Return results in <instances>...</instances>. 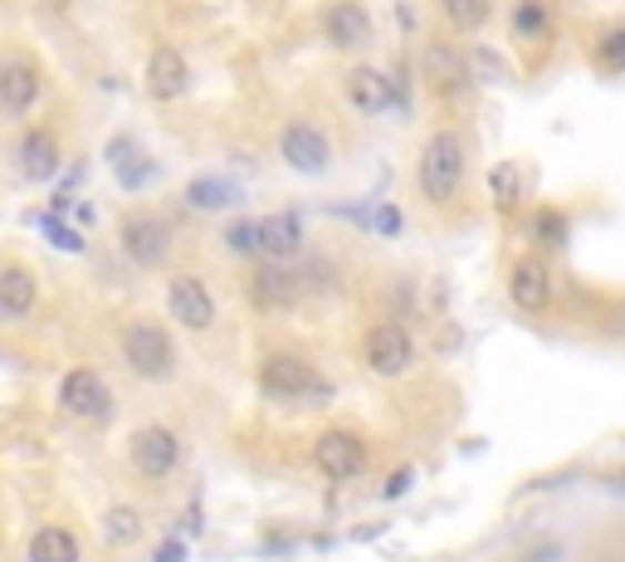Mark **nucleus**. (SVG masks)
<instances>
[{"label":"nucleus","instance_id":"obj_17","mask_svg":"<svg viewBox=\"0 0 625 562\" xmlns=\"http://www.w3.org/2000/svg\"><path fill=\"white\" fill-rule=\"evenodd\" d=\"M147 89H152V98H162V103H171V98H181L191 89V69L187 59H181V49H152V59H147Z\"/></svg>","mask_w":625,"mask_h":562},{"label":"nucleus","instance_id":"obj_31","mask_svg":"<svg viewBox=\"0 0 625 562\" xmlns=\"http://www.w3.org/2000/svg\"><path fill=\"white\" fill-rule=\"evenodd\" d=\"M596 64L606 73H625V24L602 34V44H596Z\"/></svg>","mask_w":625,"mask_h":562},{"label":"nucleus","instance_id":"obj_3","mask_svg":"<svg viewBox=\"0 0 625 562\" xmlns=\"http://www.w3.org/2000/svg\"><path fill=\"white\" fill-rule=\"evenodd\" d=\"M122 358H128V367L142 382H167L171 367H177V342H171L162 323L138 318V323L122 328Z\"/></svg>","mask_w":625,"mask_h":562},{"label":"nucleus","instance_id":"obj_13","mask_svg":"<svg viewBox=\"0 0 625 562\" xmlns=\"http://www.w3.org/2000/svg\"><path fill=\"white\" fill-rule=\"evenodd\" d=\"M323 40L333 49H362L372 40V10L362 0H333L323 10Z\"/></svg>","mask_w":625,"mask_h":562},{"label":"nucleus","instance_id":"obj_36","mask_svg":"<svg viewBox=\"0 0 625 562\" xmlns=\"http://www.w3.org/2000/svg\"><path fill=\"white\" fill-rule=\"evenodd\" d=\"M73 220H79V225H93V205H73Z\"/></svg>","mask_w":625,"mask_h":562},{"label":"nucleus","instance_id":"obj_29","mask_svg":"<svg viewBox=\"0 0 625 562\" xmlns=\"http://www.w3.org/2000/svg\"><path fill=\"white\" fill-rule=\"evenodd\" d=\"M225 244L235 254H250V260H254V254H260V220H250V215L230 220V225H225Z\"/></svg>","mask_w":625,"mask_h":562},{"label":"nucleus","instance_id":"obj_6","mask_svg":"<svg viewBox=\"0 0 625 562\" xmlns=\"http://www.w3.org/2000/svg\"><path fill=\"white\" fill-rule=\"evenodd\" d=\"M313 470L323 474V480H333V484H347V480H357V474H366V445H362V435L342 431V425L323 431V435L313 440Z\"/></svg>","mask_w":625,"mask_h":562},{"label":"nucleus","instance_id":"obj_2","mask_svg":"<svg viewBox=\"0 0 625 562\" xmlns=\"http://www.w3.org/2000/svg\"><path fill=\"white\" fill-rule=\"evenodd\" d=\"M260 391L274 401H327L333 387L317 377V367H309L293 352H269L260 362Z\"/></svg>","mask_w":625,"mask_h":562},{"label":"nucleus","instance_id":"obj_19","mask_svg":"<svg viewBox=\"0 0 625 562\" xmlns=\"http://www.w3.org/2000/svg\"><path fill=\"white\" fill-rule=\"evenodd\" d=\"M16 167L24 181H49L59 171V138L54 132H24L16 147Z\"/></svg>","mask_w":625,"mask_h":562},{"label":"nucleus","instance_id":"obj_30","mask_svg":"<svg viewBox=\"0 0 625 562\" xmlns=\"http://www.w3.org/2000/svg\"><path fill=\"white\" fill-rule=\"evenodd\" d=\"M34 220H40V230L49 235V244H59V250H69V254H83V235H79V230H69L64 215L49 211V215H34Z\"/></svg>","mask_w":625,"mask_h":562},{"label":"nucleus","instance_id":"obj_8","mask_svg":"<svg viewBox=\"0 0 625 562\" xmlns=\"http://www.w3.org/2000/svg\"><path fill=\"white\" fill-rule=\"evenodd\" d=\"M59 407L79 421H108L113 415V391L93 372V367H73V372L59 382Z\"/></svg>","mask_w":625,"mask_h":562},{"label":"nucleus","instance_id":"obj_22","mask_svg":"<svg viewBox=\"0 0 625 562\" xmlns=\"http://www.w3.org/2000/svg\"><path fill=\"white\" fill-rule=\"evenodd\" d=\"M30 562H79V538L69 529H59V523H44L30 538Z\"/></svg>","mask_w":625,"mask_h":562},{"label":"nucleus","instance_id":"obj_26","mask_svg":"<svg viewBox=\"0 0 625 562\" xmlns=\"http://www.w3.org/2000/svg\"><path fill=\"white\" fill-rule=\"evenodd\" d=\"M445 6V20L455 24L460 34H474L488 24V10H494V0H440Z\"/></svg>","mask_w":625,"mask_h":562},{"label":"nucleus","instance_id":"obj_18","mask_svg":"<svg viewBox=\"0 0 625 562\" xmlns=\"http://www.w3.org/2000/svg\"><path fill=\"white\" fill-rule=\"evenodd\" d=\"M303 244V220L299 211H279L260 220V260H293Z\"/></svg>","mask_w":625,"mask_h":562},{"label":"nucleus","instance_id":"obj_16","mask_svg":"<svg viewBox=\"0 0 625 562\" xmlns=\"http://www.w3.org/2000/svg\"><path fill=\"white\" fill-rule=\"evenodd\" d=\"M347 103L357 108L362 118H376V113H386V108H396V89H391V79L382 69H347Z\"/></svg>","mask_w":625,"mask_h":562},{"label":"nucleus","instance_id":"obj_32","mask_svg":"<svg viewBox=\"0 0 625 562\" xmlns=\"http://www.w3.org/2000/svg\"><path fill=\"white\" fill-rule=\"evenodd\" d=\"M533 235L547 240V244H562V235H567V215H562V211H547V205H543V211L533 215Z\"/></svg>","mask_w":625,"mask_h":562},{"label":"nucleus","instance_id":"obj_25","mask_svg":"<svg viewBox=\"0 0 625 562\" xmlns=\"http://www.w3.org/2000/svg\"><path fill=\"white\" fill-rule=\"evenodd\" d=\"M103 538H108V548H132L142 538V513L132 504H113L103 513Z\"/></svg>","mask_w":625,"mask_h":562},{"label":"nucleus","instance_id":"obj_23","mask_svg":"<svg viewBox=\"0 0 625 562\" xmlns=\"http://www.w3.org/2000/svg\"><path fill=\"white\" fill-rule=\"evenodd\" d=\"M488 195H494L498 215H513L518 211V201H523V171L513 162H498L494 171H488Z\"/></svg>","mask_w":625,"mask_h":562},{"label":"nucleus","instance_id":"obj_1","mask_svg":"<svg viewBox=\"0 0 625 562\" xmlns=\"http://www.w3.org/2000/svg\"><path fill=\"white\" fill-rule=\"evenodd\" d=\"M460 187H464V138L440 128L425 138L421 157H415V191L431 205H455Z\"/></svg>","mask_w":625,"mask_h":562},{"label":"nucleus","instance_id":"obj_28","mask_svg":"<svg viewBox=\"0 0 625 562\" xmlns=\"http://www.w3.org/2000/svg\"><path fill=\"white\" fill-rule=\"evenodd\" d=\"M299 284H303V293H327V289H337L333 260H323V254H309V260L299 264Z\"/></svg>","mask_w":625,"mask_h":562},{"label":"nucleus","instance_id":"obj_10","mask_svg":"<svg viewBox=\"0 0 625 562\" xmlns=\"http://www.w3.org/2000/svg\"><path fill=\"white\" fill-rule=\"evenodd\" d=\"M167 309L177 318L181 328H191V333H205V328L215 323V299L211 289H205V279L195 274H177L167 284Z\"/></svg>","mask_w":625,"mask_h":562},{"label":"nucleus","instance_id":"obj_4","mask_svg":"<svg viewBox=\"0 0 625 562\" xmlns=\"http://www.w3.org/2000/svg\"><path fill=\"white\" fill-rule=\"evenodd\" d=\"M362 358L372 367L376 377H401L411 372L415 362V338L406 323H396V318H386V323H372L362 338Z\"/></svg>","mask_w":625,"mask_h":562},{"label":"nucleus","instance_id":"obj_11","mask_svg":"<svg viewBox=\"0 0 625 562\" xmlns=\"http://www.w3.org/2000/svg\"><path fill=\"white\" fill-rule=\"evenodd\" d=\"M122 254H128L132 264H142V269L167 264V254H171V225H167V220H157V215L122 220Z\"/></svg>","mask_w":625,"mask_h":562},{"label":"nucleus","instance_id":"obj_15","mask_svg":"<svg viewBox=\"0 0 625 562\" xmlns=\"http://www.w3.org/2000/svg\"><path fill=\"white\" fill-rule=\"evenodd\" d=\"M40 98V69L30 59H6L0 64V113H30Z\"/></svg>","mask_w":625,"mask_h":562},{"label":"nucleus","instance_id":"obj_24","mask_svg":"<svg viewBox=\"0 0 625 562\" xmlns=\"http://www.w3.org/2000/svg\"><path fill=\"white\" fill-rule=\"evenodd\" d=\"M187 201L195 211H225V205L240 201V187H230V181H220V177H195L187 187Z\"/></svg>","mask_w":625,"mask_h":562},{"label":"nucleus","instance_id":"obj_14","mask_svg":"<svg viewBox=\"0 0 625 562\" xmlns=\"http://www.w3.org/2000/svg\"><path fill=\"white\" fill-rule=\"evenodd\" d=\"M421 64H425V83H431L435 93L455 98V93H464V89H470V59H464L460 49H450L445 40L425 44Z\"/></svg>","mask_w":625,"mask_h":562},{"label":"nucleus","instance_id":"obj_5","mask_svg":"<svg viewBox=\"0 0 625 562\" xmlns=\"http://www.w3.org/2000/svg\"><path fill=\"white\" fill-rule=\"evenodd\" d=\"M128 464L142 480H171L181 470V440L167 425H142L128 440Z\"/></svg>","mask_w":625,"mask_h":562},{"label":"nucleus","instance_id":"obj_27","mask_svg":"<svg viewBox=\"0 0 625 562\" xmlns=\"http://www.w3.org/2000/svg\"><path fill=\"white\" fill-rule=\"evenodd\" d=\"M513 30H518L523 40H543V34L553 30V16H547L543 0H518V10H513Z\"/></svg>","mask_w":625,"mask_h":562},{"label":"nucleus","instance_id":"obj_34","mask_svg":"<svg viewBox=\"0 0 625 562\" xmlns=\"http://www.w3.org/2000/svg\"><path fill=\"white\" fill-rule=\"evenodd\" d=\"M152 562H187V543H181V538H167Z\"/></svg>","mask_w":625,"mask_h":562},{"label":"nucleus","instance_id":"obj_20","mask_svg":"<svg viewBox=\"0 0 625 562\" xmlns=\"http://www.w3.org/2000/svg\"><path fill=\"white\" fill-rule=\"evenodd\" d=\"M34 299H40V289H34L30 269H20V264L0 269V318H30Z\"/></svg>","mask_w":625,"mask_h":562},{"label":"nucleus","instance_id":"obj_9","mask_svg":"<svg viewBox=\"0 0 625 562\" xmlns=\"http://www.w3.org/2000/svg\"><path fill=\"white\" fill-rule=\"evenodd\" d=\"M250 299H254V309H264V313L293 309V303L303 299V284H299V264H289V260H264V264H254V279H250Z\"/></svg>","mask_w":625,"mask_h":562},{"label":"nucleus","instance_id":"obj_35","mask_svg":"<svg viewBox=\"0 0 625 562\" xmlns=\"http://www.w3.org/2000/svg\"><path fill=\"white\" fill-rule=\"evenodd\" d=\"M406 489H411V470H396V474H391V480H386V489H382V494H386V499H401V494H406Z\"/></svg>","mask_w":625,"mask_h":562},{"label":"nucleus","instance_id":"obj_33","mask_svg":"<svg viewBox=\"0 0 625 562\" xmlns=\"http://www.w3.org/2000/svg\"><path fill=\"white\" fill-rule=\"evenodd\" d=\"M372 220H376L372 230H382V235H401V211H396V205H382Z\"/></svg>","mask_w":625,"mask_h":562},{"label":"nucleus","instance_id":"obj_21","mask_svg":"<svg viewBox=\"0 0 625 562\" xmlns=\"http://www.w3.org/2000/svg\"><path fill=\"white\" fill-rule=\"evenodd\" d=\"M108 162H113L118 181H122L128 191H142L147 181L157 177V162H152V157H142L132 138H113V142H108Z\"/></svg>","mask_w":625,"mask_h":562},{"label":"nucleus","instance_id":"obj_7","mask_svg":"<svg viewBox=\"0 0 625 562\" xmlns=\"http://www.w3.org/2000/svg\"><path fill=\"white\" fill-rule=\"evenodd\" d=\"M279 157L303 171V177H317V171H327V162H333V142H327V132L317 128V122L309 118H293L284 122V132H279Z\"/></svg>","mask_w":625,"mask_h":562},{"label":"nucleus","instance_id":"obj_12","mask_svg":"<svg viewBox=\"0 0 625 562\" xmlns=\"http://www.w3.org/2000/svg\"><path fill=\"white\" fill-rule=\"evenodd\" d=\"M508 299L518 303L523 313H543L547 303H553V269L537 260V254H523V260L508 269Z\"/></svg>","mask_w":625,"mask_h":562}]
</instances>
